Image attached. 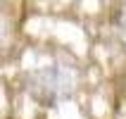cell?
I'll use <instances>...</instances> for the list:
<instances>
[{
  "instance_id": "cell-1",
  "label": "cell",
  "mask_w": 126,
  "mask_h": 119,
  "mask_svg": "<svg viewBox=\"0 0 126 119\" xmlns=\"http://www.w3.org/2000/svg\"><path fill=\"white\" fill-rule=\"evenodd\" d=\"M74 91V71L62 67H43L26 76V93L43 107H52L67 100Z\"/></svg>"
}]
</instances>
